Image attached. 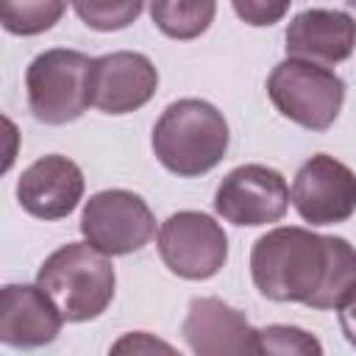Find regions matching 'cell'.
<instances>
[{
  "instance_id": "cell-12",
  "label": "cell",
  "mask_w": 356,
  "mask_h": 356,
  "mask_svg": "<svg viewBox=\"0 0 356 356\" xmlns=\"http://www.w3.org/2000/svg\"><path fill=\"white\" fill-rule=\"evenodd\" d=\"M284 42L289 58L331 67L350 58L356 47V19L342 8H306L286 25Z\"/></svg>"
},
{
  "instance_id": "cell-13",
  "label": "cell",
  "mask_w": 356,
  "mask_h": 356,
  "mask_svg": "<svg viewBox=\"0 0 356 356\" xmlns=\"http://www.w3.org/2000/svg\"><path fill=\"white\" fill-rule=\"evenodd\" d=\"M61 323V312L36 284H6L0 289L3 345L19 350L44 348L58 337Z\"/></svg>"
},
{
  "instance_id": "cell-16",
  "label": "cell",
  "mask_w": 356,
  "mask_h": 356,
  "mask_svg": "<svg viewBox=\"0 0 356 356\" xmlns=\"http://www.w3.org/2000/svg\"><path fill=\"white\" fill-rule=\"evenodd\" d=\"M248 356H323V345L306 328L275 323L253 331Z\"/></svg>"
},
{
  "instance_id": "cell-6",
  "label": "cell",
  "mask_w": 356,
  "mask_h": 356,
  "mask_svg": "<svg viewBox=\"0 0 356 356\" xmlns=\"http://www.w3.org/2000/svg\"><path fill=\"white\" fill-rule=\"evenodd\" d=\"M81 234L106 256H128L153 239L156 217L136 192L103 189L86 200L81 211Z\"/></svg>"
},
{
  "instance_id": "cell-10",
  "label": "cell",
  "mask_w": 356,
  "mask_h": 356,
  "mask_svg": "<svg viewBox=\"0 0 356 356\" xmlns=\"http://www.w3.org/2000/svg\"><path fill=\"white\" fill-rule=\"evenodd\" d=\"M159 89V72L145 53L114 50L95 58L92 106L103 114H131L150 103Z\"/></svg>"
},
{
  "instance_id": "cell-9",
  "label": "cell",
  "mask_w": 356,
  "mask_h": 356,
  "mask_svg": "<svg viewBox=\"0 0 356 356\" xmlns=\"http://www.w3.org/2000/svg\"><path fill=\"white\" fill-rule=\"evenodd\" d=\"M289 206V186L284 175L264 164H242L231 170L217 192L214 211L234 225H267L278 222Z\"/></svg>"
},
{
  "instance_id": "cell-15",
  "label": "cell",
  "mask_w": 356,
  "mask_h": 356,
  "mask_svg": "<svg viewBox=\"0 0 356 356\" xmlns=\"http://www.w3.org/2000/svg\"><path fill=\"white\" fill-rule=\"evenodd\" d=\"M217 14L211 0H156L150 3V17L156 28L170 39L200 36Z\"/></svg>"
},
{
  "instance_id": "cell-1",
  "label": "cell",
  "mask_w": 356,
  "mask_h": 356,
  "mask_svg": "<svg viewBox=\"0 0 356 356\" xmlns=\"http://www.w3.org/2000/svg\"><path fill=\"white\" fill-rule=\"evenodd\" d=\"M250 278L275 303L339 309L356 286V248L345 236L281 225L253 242Z\"/></svg>"
},
{
  "instance_id": "cell-20",
  "label": "cell",
  "mask_w": 356,
  "mask_h": 356,
  "mask_svg": "<svg viewBox=\"0 0 356 356\" xmlns=\"http://www.w3.org/2000/svg\"><path fill=\"white\" fill-rule=\"evenodd\" d=\"M236 11L239 19H245L248 25H256V28H264V25H273L278 22L286 11H289V3L286 0H278V3H264V0H234L231 6Z\"/></svg>"
},
{
  "instance_id": "cell-14",
  "label": "cell",
  "mask_w": 356,
  "mask_h": 356,
  "mask_svg": "<svg viewBox=\"0 0 356 356\" xmlns=\"http://www.w3.org/2000/svg\"><path fill=\"white\" fill-rule=\"evenodd\" d=\"M253 331L248 317L220 298H195L181 325L195 356H248Z\"/></svg>"
},
{
  "instance_id": "cell-5",
  "label": "cell",
  "mask_w": 356,
  "mask_h": 356,
  "mask_svg": "<svg viewBox=\"0 0 356 356\" xmlns=\"http://www.w3.org/2000/svg\"><path fill=\"white\" fill-rule=\"evenodd\" d=\"M273 106L306 131H328L345 103V81L320 64L284 58L267 78Z\"/></svg>"
},
{
  "instance_id": "cell-2",
  "label": "cell",
  "mask_w": 356,
  "mask_h": 356,
  "mask_svg": "<svg viewBox=\"0 0 356 356\" xmlns=\"http://www.w3.org/2000/svg\"><path fill=\"white\" fill-rule=\"evenodd\" d=\"M228 122L217 106L200 97L170 103L153 125V153L178 178H197L214 170L228 153Z\"/></svg>"
},
{
  "instance_id": "cell-7",
  "label": "cell",
  "mask_w": 356,
  "mask_h": 356,
  "mask_svg": "<svg viewBox=\"0 0 356 356\" xmlns=\"http://www.w3.org/2000/svg\"><path fill=\"white\" fill-rule=\"evenodd\" d=\"M156 245L167 270L186 281L217 275L228 259V236L222 225L203 211L170 214L159 228Z\"/></svg>"
},
{
  "instance_id": "cell-17",
  "label": "cell",
  "mask_w": 356,
  "mask_h": 356,
  "mask_svg": "<svg viewBox=\"0 0 356 356\" xmlns=\"http://www.w3.org/2000/svg\"><path fill=\"white\" fill-rule=\"evenodd\" d=\"M67 11V3L61 0H31V3H3L0 19L8 33L17 36H36L42 31H50L61 14Z\"/></svg>"
},
{
  "instance_id": "cell-8",
  "label": "cell",
  "mask_w": 356,
  "mask_h": 356,
  "mask_svg": "<svg viewBox=\"0 0 356 356\" xmlns=\"http://www.w3.org/2000/svg\"><path fill=\"white\" fill-rule=\"evenodd\" d=\"M289 200L303 222L334 225L356 211V172L328 153H317L295 172Z\"/></svg>"
},
{
  "instance_id": "cell-21",
  "label": "cell",
  "mask_w": 356,
  "mask_h": 356,
  "mask_svg": "<svg viewBox=\"0 0 356 356\" xmlns=\"http://www.w3.org/2000/svg\"><path fill=\"white\" fill-rule=\"evenodd\" d=\"M339 325H342L345 339L356 348V286H353V292L345 298V303L339 306Z\"/></svg>"
},
{
  "instance_id": "cell-18",
  "label": "cell",
  "mask_w": 356,
  "mask_h": 356,
  "mask_svg": "<svg viewBox=\"0 0 356 356\" xmlns=\"http://www.w3.org/2000/svg\"><path fill=\"white\" fill-rule=\"evenodd\" d=\"M142 3L139 0H78L72 3V11L83 19V25L95 28V31H120L128 28L139 14H142Z\"/></svg>"
},
{
  "instance_id": "cell-3",
  "label": "cell",
  "mask_w": 356,
  "mask_h": 356,
  "mask_svg": "<svg viewBox=\"0 0 356 356\" xmlns=\"http://www.w3.org/2000/svg\"><path fill=\"white\" fill-rule=\"evenodd\" d=\"M114 264L89 242H67L53 250L39 273L36 286L56 303L67 323L100 317L114 298Z\"/></svg>"
},
{
  "instance_id": "cell-4",
  "label": "cell",
  "mask_w": 356,
  "mask_h": 356,
  "mask_svg": "<svg viewBox=\"0 0 356 356\" xmlns=\"http://www.w3.org/2000/svg\"><path fill=\"white\" fill-rule=\"evenodd\" d=\"M92 67L81 50L53 47L39 53L25 70L28 108L44 125H67L92 106Z\"/></svg>"
},
{
  "instance_id": "cell-11",
  "label": "cell",
  "mask_w": 356,
  "mask_h": 356,
  "mask_svg": "<svg viewBox=\"0 0 356 356\" xmlns=\"http://www.w3.org/2000/svg\"><path fill=\"white\" fill-rule=\"evenodd\" d=\"M83 197V172L81 167L58 153L36 159L22 170L17 181L19 206L39 220H61L75 211Z\"/></svg>"
},
{
  "instance_id": "cell-19",
  "label": "cell",
  "mask_w": 356,
  "mask_h": 356,
  "mask_svg": "<svg viewBox=\"0 0 356 356\" xmlns=\"http://www.w3.org/2000/svg\"><path fill=\"white\" fill-rule=\"evenodd\" d=\"M108 356H181V350L150 331H128L111 342Z\"/></svg>"
}]
</instances>
